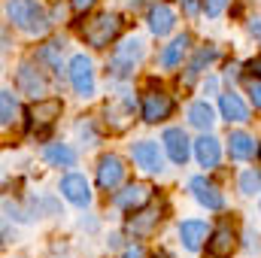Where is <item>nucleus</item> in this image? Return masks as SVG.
<instances>
[{"label": "nucleus", "instance_id": "f257e3e1", "mask_svg": "<svg viewBox=\"0 0 261 258\" xmlns=\"http://www.w3.org/2000/svg\"><path fill=\"white\" fill-rule=\"evenodd\" d=\"M6 18L15 28H21L24 34H31V37H43L49 31V24H52L46 6L40 0H9L6 3Z\"/></svg>", "mask_w": 261, "mask_h": 258}, {"label": "nucleus", "instance_id": "f03ea898", "mask_svg": "<svg viewBox=\"0 0 261 258\" xmlns=\"http://www.w3.org/2000/svg\"><path fill=\"white\" fill-rule=\"evenodd\" d=\"M119 34H122V18L116 12H100V15H94L82 24V37L94 49H107Z\"/></svg>", "mask_w": 261, "mask_h": 258}, {"label": "nucleus", "instance_id": "7ed1b4c3", "mask_svg": "<svg viewBox=\"0 0 261 258\" xmlns=\"http://www.w3.org/2000/svg\"><path fill=\"white\" fill-rule=\"evenodd\" d=\"M140 61H143V40L140 37H128L110 55V76L128 79V76H134V67L140 64Z\"/></svg>", "mask_w": 261, "mask_h": 258}, {"label": "nucleus", "instance_id": "20e7f679", "mask_svg": "<svg viewBox=\"0 0 261 258\" xmlns=\"http://www.w3.org/2000/svg\"><path fill=\"white\" fill-rule=\"evenodd\" d=\"M140 116H143V122L146 125H158V122H164V119H170L173 116V97L167 94V91H146L143 94V100H140Z\"/></svg>", "mask_w": 261, "mask_h": 258}, {"label": "nucleus", "instance_id": "39448f33", "mask_svg": "<svg viewBox=\"0 0 261 258\" xmlns=\"http://www.w3.org/2000/svg\"><path fill=\"white\" fill-rule=\"evenodd\" d=\"M70 85L79 97L94 94V64H91V58H85V55L70 58Z\"/></svg>", "mask_w": 261, "mask_h": 258}, {"label": "nucleus", "instance_id": "423d86ee", "mask_svg": "<svg viewBox=\"0 0 261 258\" xmlns=\"http://www.w3.org/2000/svg\"><path fill=\"white\" fill-rule=\"evenodd\" d=\"M125 161L119 158V155H103L100 161H97V186L103 189V192H116L122 183H125Z\"/></svg>", "mask_w": 261, "mask_h": 258}, {"label": "nucleus", "instance_id": "0eeeda50", "mask_svg": "<svg viewBox=\"0 0 261 258\" xmlns=\"http://www.w3.org/2000/svg\"><path fill=\"white\" fill-rule=\"evenodd\" d=\"M58 116H61V100H55V97H43V100H37V104L24 113V131L31 134V131H34V125L49 128Z\"/></svg>", "mask_w": 261, "mask_h": 258}, {"label": "nucleus", "instance_id": "6e6552de", "mask_svg": "<svg viewBox=\"0 0 261 258\" xmlns=\"http://www.w3.org/2000/svg\"><path fill=\"white\" fill-rule=\"evenodd\" d=\"M130 158H134V164L143 167L146 173H161V170H164L161 149H158V143H152V140H140V143H134V146H130Z\"/></svg>", "mask_w": 261, "mask_h": 258}, {"label": "nucleus", "instance_id": "1a4fd4ad", "mask_svg": "<svg viewBox=\"0 0 261 258\" xmlns=\"http://www.w3.org/2000/svg\"><path fill=\"white\" fill-rule=\"evenodd\" d=\"M15 85H18L21 94H31L34 100H43V94H46V88H49L46 76H43L34 64H21L18 67V73H15Z\"/></svg>", "mask_w": 261, "mask_h": 258}, {"label": "nucleus", "instance_id": "9d476101", "mask_svg": "<svg viewBox=\"0 0 261 258\" xmlns=\"http://www.w3.org/2000/svg\"><path fill=\"white\" fill-rule=\"evenodd\" d=\"M189 189H192L197 203L206 207V210H222V207H225V194L219 192V186H216L213 179H206V176H195V179L189 183Z\"/></svg>", "mask_w": 261, "mask_h": 258}, {"label": "nucleus", "instance_id": "9b49d317", "mask_svg": "<svg viewBox=\"0 0 261 258\" xmlns=\"http://www.w3.org/2000/svg\"><path fill=\"white\" fill-rule=\"evenodd\" d=\"M149 197H152V189H149L146 183H130V186H125L122 192H116L113 203H116L119 210L134 213V210H143V207L149 203Z\"/></svg>", "mask_w": 261, "mask_h": 258}, {"label": "nucleus", "instance_id": "f8f14e48", "mask_svg": "<svg viewBox=\"0 0 261 258\" xmlns=\"http://www.w3.org/2000/svg\"><path fill=\"white\" fill-rule=\"evenodd\" d=\"M161 143H164V149H167V155H170L173 164H186V161H189L192 143H189V137H186L182 128H167L164 137H161Z\"/></svg>", "mask_w": 261, "mask_h": 258}, {"label": "nucleus", "instance_id": "ddd939ff", "mask_svg": "<svg viewBox=\"0 0 261 258\" xmlns=\"http://www.w3.org/2000/svg\"><path fill=\"white\" fill-rule=\"evenodd\" d=\"M61 194L76 207H88L91 203V186H88V179L82 173H67L61 179Z\"/></svg>", "mask_w": 261, "mask_h": 258}, {"label": "nucleus", "instance_id": "4468645a", "mask_svg": "<svg viewBox=\"0 0 261 258\" xmlns=\"http://www.w3.org/2000/svg\"><path fill=\"white\" fill-rule=\"evenodd\" d=\"M158 222H161V210L158 207H143V210H134V216L128 219L125 228L134 237H146V234H152L158 228Z\"/></svg>", "mask_w": 261, "mask_h": 258}, {"label": "nucleus", "instance_id": "2eb2a0df", "mask_svg": "<svg viewBox=\"0 0 261 258\" xmlns=\"http://www.w3.org/2000/svg\"><path fill=\"white\" fill-rule=\"evenodd\" d=\"M219 113H222V119L231 125H243V122H249V107L243 104V97L240 94H234V91H225V94H219Z\"/></svg>", "mask_w": 261, "mask_h": 258}, {"label": "nucleus", "instance_id": "dca6fc26", "mask_svg": "<svg viewBox=\"0 0 261 258\" xmlns=\"http://www.w3.org/2000/svg\"><path fill=\"white\" fill-rule=\"evenodd\" d=\"M206 252H210L213 258H228L231 252H234V228H231L228 222H222V225L210 234Z\"/></svg>", "mask_w": 261, "mask_h": 258}, {"label": "nucleus", "instance_id": "f3484780", "mask_svg": "<svg viewBox=\"0 0 261 258\" xmlns=\"http://www.w3.org/2000/svg\"><path fill=\"white\" fill-rule=\"evenodd\" d=\"M210 228H206V222H200V219H189V222H182L179 225V240H182V246L186 249H192L197 252L200 246H203V240H210Z\"/></svg>", "mask_w": 261, "mask_h": 258}, {"label": "nucleus", "instance_id": "a211bd4d", "mask_svg": "<svg viewBox=\"0 0 261 258\" xmlns=\"http://www.w3.org/2000/svg\"><path fill=\"white\" fill-rule=\"evenodd\" d=\"M173 24H176V15H173V9L161 0V3H152V9H149V31L155 34V37H167L170 31H173Z\"/></svg>", "mask_w": 261, "mask_h": 258}, {"label": "nucleus", "instance_id": "6ab92c4d", "mask_svg": "<svg viewBox=\"0 0 261 258\" xmlns=\"http://www.w3.org/2000/svg\"><path fill=\"white\" fill-rule=\"evenodd\" d=\"M195 155H197V161H200V167H216L219 158H222V146H219V140L213 134L203 131V137L195 140Z\"/></svg>", "mask_w": 261, "mask_h": 258}, {"label": "nucleus", "instance_id": "aec40b11", "mask_svg": "<svg viewBox=\"0 0 261 258\" xmlns=\"http://www.w3.org/2000/svg\"><path fill=\"white\" fill-rule=\"evenodd\" d=\"M189 43H192V37H189V34L176 37L170 46H164V49H161V58H158V64L164 67V70H173V67H179V64H182V58H186V52H189Z\"/></svg>", "mask_w": 261, "mask_h": 258}, {"label": "nucleus", "instance_id": "412c9836", "mask_svg": "<svg viewBox=\"0 0 261 258\" xmlns=\"http://www.w3.org/2000/svg\"><path fill=\"white\" fill-rule=\"evenodd\" d=\"M228 155H231L234 161H249V158L255 155V140H252L249 134H243V131H234V134L228 137Z\"/></svg>", "mask_w": 261, "mask_h": 258}, {"label": "nucleus", "instance_id": "4be33fe9", "mask_svg": "<svg viewBox=\"0 0 261 258\" xmlns=\"http://www.w3.org/2000/svg\"><path fill=\"white\" fill-rule=\"evenodd\" d=\"M216 55H219V49L216 46H203V49H197L195 58L189 61V67H186V76H182V85H192L197 76L203 73V67L210 64V61H216Z\"/></svg>", "mask_w": 261, "mask_h": 258}, {"label": "nucleus", "instance_id": "5701e85b", "mask_svg": "<svg viewBox=\"0 0 261 258\" xmlns=\"http://www.w3.org/2000/svg\"><path fill=\"white\" fill-rule=\"evenodd\" d=\"M43 158L52 164V167H73L76 164V152L64 146V143H49L46 149H43Z\"/></svg>", "mask_w": 261, "mask_h": 258}, {"label": "nucleus", "instance_id": "b1692460", "mask_svg": "<svg viewBox=\"0 0 261 258\" xmlns=\"http://www.w3.org/2000/svg\"><path fill=\"white\" fill-rule=\"evenodd\" d=\"M189 122L200 131H210L213 122H216V113H213V107H210L206 100H195V104L189 107Z\"/></svg>", "mask_w": 261, "mask_h": 258}, {"label": "nucleus", "instance_id": "393cba45", "mask_svg": "<svg viewBox=\"0 0 261 258\" xmlns=\"http://www.w3.org/2000/svg\"><path fill=\"white\" fill-rule=\"evenodd\" d=\"M107 122H113L116 131L128 128V122H130V100L128 97H119L116 104H107Z\"/></svg>", "mask_w": 261, "mask_h": 258}, {"label": "nucleus", "instance_id": "a878e982", "mask_svg": "<svg viewBox=\"0 0 261 258\" xmlns=\"http://www.w3.org/2000/svg\"><path fill=\"white\" fill-rule=\"evenodd\" d=\"M61 49H64L61 40H49V43L37 52V61L46 64L49 70H55V73H61V70H64V67H61Z\"/></svg>", "mask_w": 261, "mask_h": 258}, {"label": "nucleus", "instance_id": "bb28decb", "mask_svg": "<svg viewBox=\"0 0 261 258\" xmlns=\"http://www.w3.org/2000/svg\"><path fill=\"white\" fill-rule=\"evenodd\" d=\"M15 113H18L15 97H12V91H9V88H3V91H0V125H3V128H9V125L15 122Z\"/></svg>", "mask_w": 261, "mask_h": 258}, {"label": "nucleus", "instance_id": "cd10ccee", "mask_svg": "<svg viewBox=\"0 0 261 258\" xmlns=\"http://www.w3.org/2000/svg\"><path fill=\"white\" fill-rule=\"evenodd\" d=\"M240 192L246 194V197H252V194L261 192V170H243L240 173Z\"/></svg>", "mask_w": 261, "mask_h": 258}, {"label": "nucleus", "instance_id": "c85d7f7f", "mask_svg": "<svg viewBox=\"0 0 261 258\" xmlns=\"http://www.w3.org/2000/svg\"><path fill=\"white\" fill-rule=\"evenodd\" d=\"M225 3H228V0H203V12H206L210 18H216V15H222Z\"/></svg>", "mask_w": 261, "mask_h": 258}, {"label": "nucleus", "instance_id": "c756f323", "mask_svg": "<svg viewBox=\"0 0 261 258\" xmlns=\"http://www.w3.org/2000/svg\"><path fill=\"white\" fill-rule=\"evenodd\" d=\"M249 100H252L255 110H261V79H252L249 82Z\"/></svg>", "mask_w": 261, "mask_h": 258}, {"label": "nucleus", "instance_id": "7c9ffc66", "mask_svg": "<svg viewBox=\"0 0 261 258\" xmlns=\"http://www.w3.org/2000/svg\"><path fill=\"white\" fill-rule=\"evenodd\" d=\"M179 6H182V12H186V15H197L203 3H200V0H179Z\"/></svg>", "mask_w": 261, "mask_h": 258}, {"label": "nucleus", "instance_id": "2f4dec72", "mask_svg": "<svg viewBox=\"0 0 261 258\" xmlns=\"http://www.w3.org/2000/svg\"><path fill=\"white\" fill-rule=\"evenodd\" d=\"M94 3H97V0H70V9H73V12H88Z\"/></svg>", "mask_w": 261, "mask_h": 258}, {"label": "nucleus", "instance_id": "473e14b6", "mask_svg": "<svg viewBox=\"0 0 261 258\" xmlns=\"http://www.w3.org/2000/svg\"><path fill=\"white\" fill-rule=\"evenodd\" d=\"M122 258H146V252H143V246H128L122 252Z\"/></svg>", "mask_w": 261, "mask_h": 258}, {"label": "nucleus", "instance_id": "72a5a7b5", "mask_svg": "<svg viewBox=\"0 0 261 258\" xmlns=\"http://www.w3.org/2000/svg\"><path fill=\"white\" fill-rule=\"evenodd\" d=\"M246 70H249V73H252L255 79H261V55H258V58H252V61L246 64Z\"/></svg>", "mask_w": 261, "mask_h": 258}, {"label": "nucleus", "instance_id": "f704fd0d", "mask_svg": "<svg viewBox=\"0 0 261 258\" xmlns=\"http://www.w3.org/2000/svg\"><path fill=\"white\" fill-rule=\"evenodd\" d=\"M249 34L261 40V18H252V21H249Z\"/></svg>", "mask_w": 261, "mask_h": 258}, {"label": "nucleus", "instance_id": "c9c22d12", "mask_svg": "<svg viewBox=\"0 0 261 258\" xmlns=\"http://www.w3.org/2000/svg\"><path fill=\"white\" fill-rule=\"evenodd\" d=\"M225 76H228V79H237V76H240V67H237V64H228V67H225Z\"/></svg>", "mask_w": 261, "mask_h": 258}, {"label": "nucleus", "instance_id": "e433bc0d", "mask_svg": "<svg viewBox=\"0 0 261 258\" xmlns=\"http://www.w3.org/2000/svg\"><path fill=\"white\" fill-rule=\"evenodd\" d=\"M137 3H161V0H137Z\"/></svg>", "mask_w": 261, "mask_h": 258}]
</instances>
